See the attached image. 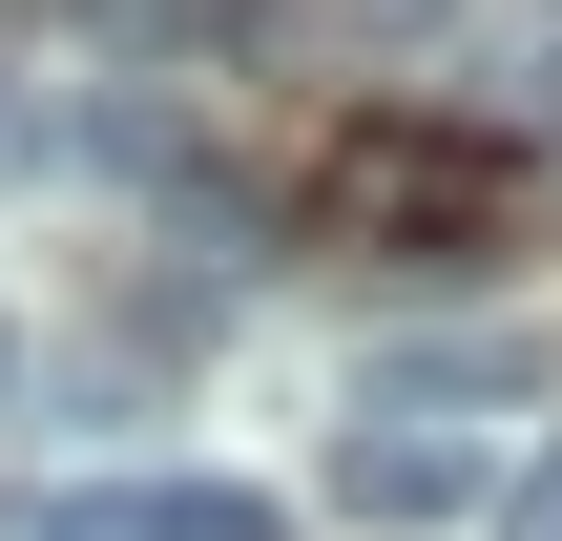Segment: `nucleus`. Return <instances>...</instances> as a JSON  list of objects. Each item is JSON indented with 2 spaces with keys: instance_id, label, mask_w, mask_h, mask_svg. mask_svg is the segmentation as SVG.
I'll return each mask as SVG.
<instances>
[{
  "instance_id": "nucleus-1",
  "label": "nucleus",
  "mask_w": 562,
  "mask_h": 541,
  "mask_svg": "<svg viewBox=\"0 0 562 541\" xmlns=\"http://www.w3.org/2000/svg\"><path fill=\"white\" fill-rule=\"evenodd\" d=\"M521 188H542V167H521L501 125H355L313 208H334L355 250H417V271H459V250H501V229H521Z\"/></svg>"
},
{
  "instance_id": "nucleus-2",
  "label": "nucleus",
  "mask_w": 562,
  "mask_h": 541,
  "mask_svg": "<svg viewBox=\"0 0 562 541\" xmlns=\"http://www.w3.org/2000/svg\"><path fill=\"white\" fill-rule=\"evenodd\" d=\"M313 500H334V521H355V541H438V521H480V459H459L438 417H355Z\"/></svg>"
},
{
  "instance_id": "nucleus-3",
  "label": "nucleus",
  "mask_w": 562,
  "mask_h": 541,
  "mask_svg": "<svg viewBox=\"0 0 562 541\" xmlns=\"http://www.w3.org/2000/svg\"><path fill=\"white\" fill-rule=\"evenodd\" d=\"M438 396H542V354L521 334H396L375 354V417H438Z\"/></svg>"
},
{
  "instance_id": "nucleus-4",
  "label": "nucleus",
  "mask_w": 562,
  "mask_h": 541,
  "mask_svg": "<svg viewBox=\"0 0 562 541\" xmlns=\"http://www.w3.org/2000/svg\"><path fill=\"white\" fill-rule=\"evenodd\" d=\"M501 541H562V438H542V480H521V500H501Z\"/></svg>"
},
{
  "instance_id": "nucleus-5",
  "label": "nucleus",
  "mask_w": 562,
  "mask_h": 541,
  "mask_svg": "<svg viewBox=\"0 0 562 541\" xmlns=\"http://www.w3.org/2000/svg\"><path fill=\"white\" fill-rule=\"evenodd\" d=\"M0 146H42V125H21V104H0Z\"/></svg>"
}]
</instances>
